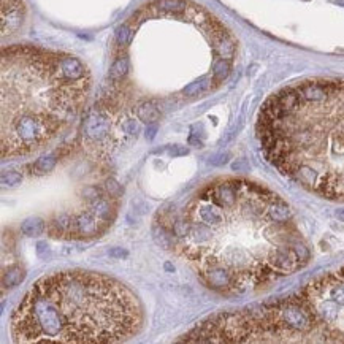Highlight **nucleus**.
<instances>
[{
  "label": "nucleus",
  "instance_id": "nucleus-16",
  "mask_svg": "<svg viewBox=\"0 0 344 344\" xmlns=\"http://www.w3.org/2000/svg\"><path fill=\"white\" fill-rule=\"evenodd\" d=\"M230 73V61L227 59H219L214 62L213 65V78H214V83L219 84L220 81H224L225 78Z\"/></svg>",
  "mask_w": 344,
  "mask_h": 344
},
{
  "label": "nucleus",
  "instance_id": "nucleus-4",
  "mask_svg": "<svg viewBox=\"0 0 344 344\" xmlns=\"http://www.w3.org/2000/svg\"><path fill=\"white\" fill-rule=\"evenodd\" d=\"M91 89L75 56L32 46L2 51V157L31 156L73 123Z\"/></svg>",
  "mask_w": 344,
  "mask_h": 344
},
{
  "label": "nucleus",
  "instance_id": "nucleus-18",
  "mask_svg": "<svg viewBox=\"0 0 344 344\" xmlns=\"http://www.w3.org/2000/svg\"><path fill=\"white\" fill-rule=\"evenodd\" d=\"M21 181H23V175L19 171H3L2 173L3 188H14V186L21 184Z\"/></svg>",
  "mask_w": 344,
  "mask_h": 344
},
{
  "label": "nucleus",
  "instance_id": "nucleus-19",
  "mask_svg": "<svg viewBox=\"0 0 344 344\" xmlns=\"http://www.w3.org/2000/svg\"><path fill=\"white\" fill-rule=\"evenodd\" d=\"M106 190H108L110 197H118L121 193V186L114 181V179H108V181H106Z\"/></svg>",
  "mask_w": 344,
  "mask_h": 344
},
{
  "label": "nucleus",
  "instance_id": "nucleus-12",
  "mask_svg": "<svg viewBox=\"0 0 344 344\" xmlns=\"http://www.w3.org/2000/svg\"><path fill=\"white\" fill-rule=\"evenodd\" d=\"M46 230V222L41 218H29L21 224V232L27 236H40Z\"/></svg>",
  "mask_w": 344,
  "mask_h": 344
},
{
  "label": "nucleus",
  "instance_id": "nucleus-2",
  "mask_svg": "<svg viewBox=\"0 0 344 344\" xmlns=\"http://www.w3.org/2000/svg\"><path fill=\"white\" fill-rule=\"evenodd\" d=\"M257 137L284 176L317 195L344 200V80H311L271 95Z\"/></svg>",
  "mask_w": 344,
  "mask_h": 344
},
{
  "label": "nucleus",
  "instance_id": "nucleus-21",
  "mask_svg": "<svg viewBox=\"0 0 344 344\" xmlns=\"http://www.w3.org/2000/svg\"><path fill=\"white\" fill-rule=\"evenodd\" d=\"M149 127L146 128V138L148 140H153L154 138V135H156V130H157V127L154 124H148Z\"/></svg>",
  "mask_w": 344,
  "mask_h": 344
},
{
  "label": "nucleus",
  "instance_id": "nucleus-7",
  "mask_svg": "<svg viewBox=\"0 0 344 344\" xmlns=\"http://www.w3.org/2000/svg\"><path fill=\"white\" fill-rule=\"evenodd\" d=\"M24 19L23 0H2V37L18 31Z\"/></svg>",
  "mask_w": 344,
  "mask_h": 344
},
{
  "label": "nucleus",
  "instance_id": "nucleus-22",
  "mask_svg": "<svg viewBox=\"0 0 344 344\" xmlns=\"http://www.w3.org/2000/svg\"><path fill=\"white\" fill-rule=\"evenodd\" d=\"M110 255H119V257H125L127 255V250H116V249H114V250H111V252H110Z\"/></svg>",
  "mask_w": 344,
  "mask_h": 344
},
{
  "label": "nucleus",
  "instance_id": "nucleus-5",
  "mask_svg": "<svg viewBox=\"0 0 344 344\" xmlns=\"http://www.w3.org/2000/svg\"><path fill=\"white\" fill-rule=\"evenodd\" d=\"M190 340L344 344V267L278 302L216 314L192 328Z\"/></svg>",
  "mask_w": 344,
  "mask_h": 344
},
{
  "label": "nucleus",
  "instance_id": "nucleus-9",
  "mask_svg": "<svg viewBox=\"0 0 344 344\" xmlns=\"http://www.w3.org/2000/svg\"><path fill=\"white\" fill-rule=\"evenodd\" d=\"M149 10H156L157 13L181 14L189 10V3L186 0H156L149 5Z\"/></svg>",
  "mask_w": 344,
  "mask_h": 344
},
{
  "label": "nucleus",
  "instance_id": "nucleus-13",
  "mask_svg": "<svg viewBox=\"0 0 344 344\" xmlns=\"http://www.w3.org/2000/svg\"><path fill=\"white\" fill-rule=\"evenodd\" d=\"M213 81H214V78H200L198 81H193V83H190L188 86V88H184L183 92H184L186 95H189V97L202 95V94H205L206 91L211 89Z\"/></svg>",
  "mask_w": 344,
  "mask_h": 344
},
{
  "label": "nucleus",
  "instance_id": "nucleus-8",
  "mask_svg": "<svg viewBox=\"0 0 344 344\" xmlns=\"http://www.w3.org/2000/svg\"><path fill=\"white\" fill-rule=\"evenodd\" d=\"M84 133L92 141L103 140L110 133V118L105 111H95L86 119Z\"/></svg>",
  "mask_w": 344,
  "mask_h": 344
},
{
  "label": "nucleus",
  "instance_id": "nucleus-20",
  "mask_svg": "<svg viewBox=\"0 0 344 344\" xmlns=\"http://www.w3.org/2000/svg\"><path fill=\"white\" fill-rule=\"evenodd\" d=\"M168 154L173 156V157H178V156H188L189 154V149L184 148V146H171L168 148Z\"/></svg>",
  "mask_w": 344,
  "mask_h": 344
},
{
  "label": "nucleus",
  "instance_id": "nucleus-15",
  "mask_svg": "<svg viewBox=\"0 0 344 344\" xmlns=\"http://www.w3.org/2000/svg\"><path fill=\"white\" fill-rule=\"evenodd\" d=\"M127 70H128V59L124 56H121L118 57L116 61H114V63L111 65L110 68V80L113 81H119V80H123V78L125 76L127 73Z\"/></svg>",
  "mask_w": 344,
  "mask_h": 344
},
{
  "label": "nucleus",
  "instance_id": "nucleus-11",
  "mask_svg": "<svg viewBox=\"0 0 344 344\" xmlns=\"http://www.w3.org/2000/svg\"><path fill=\"white\" fill-rule=\"evenodd\" d=\"M137 116L140 121H143V123L154 124L156 121L160 118V111L153 102H143L137 108Z\"/></svg>",
  "mask_w": 344,
  "mask_h": 344
},
{
  "label": "nucleus",
  "instance_id": "nucleus-3",
  "mask_svg": "<svg viewBox=\"0 0 344 344\" xmlns=\"http://www.w3.org/2000/svg\"><path fill=\"white\" fill-rule=\"evenodd\" d=\"M138 297L118 279L83 270L61 271L33 284L11 314L21 344H114L141 330Z\"/></svg>",
  "mask_w": 344,
  "mask_h": 344
},
{
  "label": "nucleus",
  "instance_id": "nucleus-1",
  "mask_svg": "<svg viewBox=\"0 0 344 344\" xmlns=\"http://www.w3.org/2000/svg\"><path fill=\"white\" fill-rule=\"evenodd\" d=\"M168 232L202 281L224 295L265 287L310 260L290 206L246 179L225 178L206 186Z\"/></svg>",
  "mask_w": 344,
  "mask_h": 344
},
{
  "label": "nucleus",
  "instance_id": "nucleus-17",
  "mask_svg": "<svg viewBox=\"0 0 344 344\" xmlns=\"http://www.w3.org/2000/svg\"><path fill=\"white\" fill-rule=\"evenodd\" d=\"M132 35H133V27L128 24H123L121 27H118L116 31V41L119 46H127L128 43L132 40Z\"/></svg>",
  "mask_w": 344,
  "mask_h": 344
},
{
  "label": "nucleus",
  "instance_id": "nucleus-14",
  "mask_svg": "<svg viewBox=\"0 0 344 344\" xmlns=\"http://www.w3.org/2000/svg\"><path fill=\"white\" fill-rule=\"evenodd\" d=\"M56 163H57V157L54 154H48L33 163L32 171L35 175H45V173H49V171L56 167Z\"/></svg>",
  "mask_w": 344,
  "mask_h": 344
},
{
  "label": "nucleus",
  "instance_id": "nucleus-10",
  "mask_svg": "<svg viewBox=\"0 0 344 344\" xmlns=\"http://www.w3.org/2000/svg\"><path fill=\"white\" fill-rule=\"evenodd\" d=\"M26 278V271L21 265H11V267L5 268L3 270V275H2V285L3 289H11V287H16L21 282L24 281Z\"/></svg>",
  "mask_w": 344,
  "mask_h": 344
},
{
  "label": "nucleus",
  "instance_id": "nucleus-23",
  "mask_svg": "<svg viewBox=\"0 0 344 344\" xmlns=\"http://www.w3.org/2000/svg\"><path fill=\"white\" fill-rule=\"evenodd\" d=\"M189 143H193V138H192V137L189 138ZM195 145H197V148H202V141H195Z\"/></svg>",
  "mask_w": 344,
  "mask_h": 344
},
{
  "label": "nucleus",
  "instance_id": "nucleus-6",
  "mask_svg": "<svg viewBox=\"0 0 344 344\" xmlns=\"http://www.w3.org/2000/svg\"><path fill=\"white\" fill-rule=\"evenodd\" d=\"M113 218L114 210L110 200L98 197L89 210L73 216L62 214L53 219L49 224V233L53 236H65V238H92L103 233L111 225Z\"/></svg>",
  "mask_w": 344,
  "mask_h": 344
}]
</instances>
